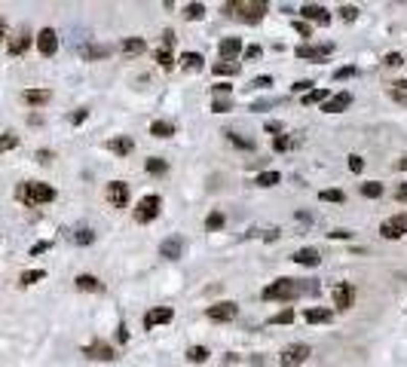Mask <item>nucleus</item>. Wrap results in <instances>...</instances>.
I'll list each match as a JSON object with an SVG mask.
<instances>
[{"label":"nucleus","instance_id":"obj_1","mask_svg":"<svg viewBox=\"0 0 407 367\" xmlns=\"http://www.w3.org/2000/svg\"><path fill=\"white\" fill-rule=\"evenodd\" d=\"M319 291V285L313 282H297V279H276L273 285H267L264 288V300H294V297H300V294H316Z\"/></svg>","mask_w":407,"mask_h":367},{"label":"nucleus","instance_id":"obj_2","mask_svg":"<svg viewBox=\"0 0 407 367\" xmlns=\"http://www.w3.org/2000/svg\"><path fill=\"white\" fill-rule=\"evenodd\" d=\"M15 199L25 205H46L55 199V190L49 184H40V181H25L15 187Z\"/></svg>","mask_w":407,"mask_h":367},{"label":"nucleus","instance_id":"obj_3","mask_svg":"<svg viewBox=\"0 0 407 367\" xmlns=\"http://www.w3.org/2000/svg\"><path fill=\"white\" fill-rule=\"evenodd\" d=\"M230 15H239V18H245V21H260L264 18V12H267V3L264 0H233V3H227L224 6Z\"/></svg>","mask_w":407,"mask_h":367},{"label":"nucleus","instance_id":"obj_4","mask_svg":"<svg viewBox=\"0 0 407 367\" xmlns=\"http://www.w3.org/2000/svg\"><path fill=\"white\" fill-rule=\"evenodd\" d=\"M309 355H313V349H309L306 343H291V346H285V349H282L279 364H282V367H297V364H303Z\"/></svg>","mask_w":407,"mask_h":367},{"label":"nucleus","instance_id":"obj_5","mask_svg":"<svg viewBox=\"0 0 407 367\" xmlns=\"http://www.w3.org/2000/svg\"><path fill=\"white\" fill-rule=\"evenodd\" d=\"M159 208H162V199L153 193V196H144L141 202H138V208H135V221L138 224H150L156 214H159Z\"/></svg>","mask_w":407,"mask_h":367},{"label":"nucleus","instance_id":"obj_6","mask_svg":"<svg viewBox=\"0 0 407 367\" xmlns=\"http://www.w3.org/2000/svg\"><path fill=\"white\" fill-rule=\"evenodd\" d=\"M352 303H355V285H352V282L334 285V306H337L340 312H346V309H352Z\"/></svg>","mask_w":407,"mask_h":367},{"label":"nucleus","instance_id":"obj_7","mask_svg":"<svg viewBox=\"0 0 407 367\" xmlns=\"http://www.w3.org/2000/svg\"><path fill=\"white\" fill-rule=\"evenodd\" d=\"M380 233H383L386 239H398V236H404L407 233V211L395 214V217H389V221H383Z\"/></svg>","mask_w":407,"mask_h":367},{"label":"nucleus","instance_id":"obj_8","mask_svg":"<svg viewBox=\"0 0 407 367\" xmlns=\"http://www.w3.org/2000/svg\"><path fill=\"white\" fill-rule=\"evenodd\" d=\"M236 315H239V306H236V303H230V300L208 306V319H211V322H233Z\"/></svg>","mask_w":407,"mask_h":367},{"label":"nucleus","instance_id":"obj_9","mask_svg":"<svg viewBox=\"0 0 407 367\" xmlns=\"http://www.w3.org/2000/svg\"><path fill=\"white\" fill-rule=\"evenodd\" d=\"M83 352H86L89 358H95V361H113V358H116L113 346H110V343H104V340H92Z\"/></svg>","mask_w":407,"mask_h":367},{"label":"nucleus","instance_id":"obj_10","mask_svg":"<svg viewBox=\"0 0 407 367\" xmlns=\"http://www.w3.org/2000/svg\"><path fill=\"white\" fill-rule=\"evenodd\" d=\"M37 49H40V55H55V49H58V34H55L52 28H43V31L37 34Z\"/></svg>","mask_w":407,"mask_h":367},{"label":"nucleus","instance_id":"obj_11","mask_svg":"<svg viewBox=\"0 0 407 367\" xmlns=\"http://www.w3.org/2000/svg\"><path fill=\"white\" fill-rule=\"evenodd\" d=\"M159 254L169 257V260H178V257L184 254V239H181V236H169V239H162Z\"/></svg>","mask_w":407,"mask_h":367},{"label":"nucleus","instance_id":"obj_12","mask_svg":"<svg viewBox=\"0 0 407 367\" xmlns=\"http://www.w3.org/2000/svg\"><path fill=\"white\" fill-rule=\"evenodd\" d=\"M172 315H175V312H172L169 306H156V309H150V312L144 315V328L150 331V328H156V325H169Z\"/></svg>","mask_w":407,"mask_h":367},{"label":"nucleus","instance_id":"obj_13","mask_svg":"<svg viewBox=\"0 0 407 367\" xmlns=\"http://www.w3.org/2000/svg\"><path fill=\"white\" fill-rule=\"evenodd\" d=\"M331 52H334L331 43H322V46H300V49H297L300 58H313V61H325Z\"/></svg>","mask_w":407,"mask_h":367},{"label":"nucleus","instance_id":"obj_14","mask_svg":"<svg viewBox=\"0 0 407 367\" xmlns=\"http://www.w3.org/2000/svg\"><path fill=\"white\" fill-rule=\"evenodd\" d=\"M349 104H352V95H349V92H337V95H331V98L322 104V110H325V113H340V110H346Z\"/></svg>","mask_w":407,"mask_h":367},{"label":"nucleus","instance_id":"obj_15","mask_svg":"<svg viewBox=\"0 0 407 367\" xmlns=\"http://www.w3.org/2000/svg\"><path fill=\"white\" fill-rule=\"evenodd\" d=\"M107 199H110V205H116V208L129 205V187H126L123 181H113V184L107 187Z\"/></svg>","mask_w":407,"mask_h":367},{"label":"nucleus","instance_id":"obj_16","mask_svg":"<svg viewBox=\"0 0 407 367\" xmlns=\"http://www.w3.org/2000/svg\"><path fill=\"white\" fill-rule=\"evenodd\" d=\"M300 12H303V18H306V21H319V25H328V21H331L328 9H325L322 3H306Z\"/></svg>","mask_w":407,"mask_h":367},{"label":"nucleus","instance_id":"obj_17","mask_svg":"<svg viewBox=\"0 0 407 367\" xmlns=\"http://www.w3.org/2000/svg\"><path fill=\"white\" fill-rule=\"evenodd\" d=\"M80 52H83L86 61H98V58H107V55L113 52V46H110V43H89V46H83Z\"/></svg>","mask_w":407,"mask_h":367},{"label":"nucleus","instance_id":"obj_18","mask_svg":"<svg viewBox=\"0 0 407 367\" xmlns=\"http://www.w3.org/2000/svg\"><path fill=\"white\" fill-rule=\"evenodd\" d=\"M218 49H221V55H224V61H233V58H236V55L242 52V40H239V37H224Z\"/></svg>","mask_w":407,"mask_h":367},{"label":"nucleus","instance_id":"obj_19","mask_svg":"<svg viewBox=\"0 0 407 367\" xmlns=\"http://www.w3.org/2000/svg\"><path fill=\"white\" fill-rule=\"evenodd\" d=\"M49 98H52L49 89H25V92H21V101L31 104V107H40V104H46Z\"/></svg>","mask_w":407,"mask_h":367},{"label":"nucleus","instance_id":"obj_20","mask_svg":"<svg viewBox=\"0 0 407 367\" xmlns=\"http://www.w3.org/2000/svg\"><path fill=\"white\" fill-rule=\"evenodd\" d=\"M28 46H31V34H28V31L21 28V31H18V34H15V37L9 40V46H6V49H9V55H21V52H25Z\"/></svg>","mask_w":407,"mask_h":367},{"label":"nucleus","instance_id":"obj_21","mask_svg":"<svg viewBox=\"0 0 407 367\" xmlns=\"http://www.w3.org/2000/svg\"><path fill=\"white\" fill-rule=\"evenodd\" d=\"M319 251L316 248H300L297 254H294V263H300V266H319Z\"/></svg>","mask_w":407,"mask_h":367},{"label":"nucleus","instance_id":"obj_22","mask_svg":"<svg viewBox=\"0 0 407 367\" xmlns=\"http://www.w3.org/2000/svg\"><path fill=\"white\" fill-rule=\"evenodd\" d=\"M331 319H334V309H322V306L306 309V322H309V325H325V322H331Z\"/></svg>","mask_w":407,"mask_h":367},{"label":"nucleus","instance_id":"obj_23","mask_svg":"<svg viewBox=\"0 0 407 367\" xmlns=\"http://www.w3.org/2000/svg\"><path fill=\"white\" fill-rule=\"evenodd\" d=\"M181 64H184V70H202V64H205V58H202L199 52H184V58H181Z\"/></svg>","mask_w":407,"mask_h":367},{"label":"nucleus","instance_id":"obj_24","mask_svg":"<svg viewBox=\"0 0 407 367\" xmlns=\"http://www.w3.org/2000/svg\"><path fill=\"white\" fill-rule=\"evenodd\" d=\"M77 288L80 291H101L104 285L95 279V276H89V273H83V276H77Z\"/></svg>","mask_w":407,"mask_h":367},{"label":"nucleus","instance_id":"obj_25","mask_svg":"<svg viewBox=\"0 0 407 367\" xmlns=\"http://www.w3.org/2000/svg\"><path fill=\"white\" fill-rule=\"evenodd\" d=\"M107 147L113 150V153H119V156H126V153H132V138H113V141H107Z\"/></svg>","mask_w":407,"mask_h":367},{"label":"nucleus","instance_id":"obj_26","mask_svg":"<svg viewBox=\"0 0 407 367\" xmlns=\"http://www.w3.org/2000/svg\"><path fill=\"white\" fill-rule=\"evenodd\" d=\"M123 52H126V55H141V52H144V40H141V37L123 40Z\"/></svg>","mask_w":407,"mask_h":367},{"label":"nucleus","instance_id":"obj_27","mask_svg":"<svg viewBox=\"0 0 407 367\" xmlns=\"http://www.w3.org/2000/svg\"><path fill=\"white\" fill-rule=\"evenodd\" d=\"M150 132H153V138H169V135H175V126L165 123V119H156V123L150 126Z\"/></svg>","mask_w":407,"mask_h":367},{"label":"nucleus","instance_id":"obj_28","mask_svg":"<svg viewBox=\"0 0 407 367\" xmlns=\"http://www.w3.org/2000/svg\"><path fill=\"white\" fill-rule=\"evenodd\" d=\"M224 135H227L230 144H236V147H242V150H254V141H251V138H242V135H236L233 129H227Z\"/></svg>","mask_w":407,"mask_h":367},{"label":"nucleus","instance_id":"obj_29","mask_svg":"<svg viewBox=\"0 0 407 367\" xmlns=\"http://www.w3.org/2000/svg\"><path fill=\"white\" fill-rule=\"evenodd\" d=\"M331 95L325 92V89H309L306 95H303V104H325Z\"/></svg>","mask_w":407,"mask_h":367},{"label":"nucleus","instance_id":"obj_30","mask_svg":"<svg viewBox=\"0 0 407 367\" xmlns=\"http://www.w3.org/2000/svg\"><path fill=\"white\" fill-rule=\"evenodd\" d=\"M147 172H150V175H165V172H169V162L159 159V156H150V159H147Z\"/></svg>","mask_w":407,"mask_h":367},{"label":"nucleus","instance_id":"obj_31","mask_svg":"<svg viewBox=\"0 0 407 367\" xmlns=\"http://www.w3.org/2000/svg\"><path fill=\"white\" fill-rule=\"evenodd\" d=\"M279 181H282L279 172H260V175H257V187H276Z\"/></svg>","mask_w":407,"mask_h":367},{"label":"nucleus","instance_id":"obj_32","mask_svg":"<svg viewBox=\"0 0 407 367\" xmlns=\"http://www.w3.org/2000/svg\"><path fill=\"white\" fill-rule=\"evenodd\" d=\"M362 196H368V199H380V196H383V184H377V181L362 184Z\"/></svg>","mask_w":407,"mask_h":367},{"label":"nucleus","instance_id":"obj_33","mask_svg":"<svg viewBox=\"0 0 407 367\" xmlns=\"http://www.w3.org/2000/svg\"><path fill=\"white\" fill-rule=\"evenodd\" d=\"M74 242H77V245H92V242H95V233H92L89 227H80V230L74 233Z\"/></svg>","mask_w":407,"mask_h":367},{"label":"nucleus","instance_id":"obj_34","mask_svg":"<svg viewBox=\"0 0 407 367\" xmlns=\"http://www.w3.org/2000/svg\"><path fill=\"white\" fill-rule=\"evenodd\" d=\"M208 355H211V352H208L205 346H190V349H187V358H190V361H196V364H202Z\"/></svg>","mask_w":407,"mask_h":367},{"label":"nucleus","instance_id":"obj_35","mask_svg":"<svg viewBox=\"0 0 407 367\" xmlns=\"http://www.w3.org/2000/svg\"><path fill=\"white\" fill-rule=\"evenodd\" d=\"M184 15H187L190 21H196V18L205 15V6H202V3H187V6H184Z\"/></svg>","mask_w":407,"mask_h":367},{"label":"nucleus","instance_id":"obj_36","mask_svg":"<svg viewBox=\"0 0 407 367\" xmlns=\"http://www.w3.org/2000/svg\"><path fill=\"white\" fill-rule=\"evenodd\" d=\"M221 227H224V214H221V211H211V214L205 217V230L214 233V230H221Z\"/></svg>","mask_w":407,"mask_h":367},{"label":"nucleus","instance_id":"obj_37","mask_svg":"<svg viewBox=\"0 0 407 367\" xmlns=\"http://www.w3.org/2000/svg\"><path fill=\"white\" fill-rule=\"evenodd\" d=\"M211 70H214V74H236L239 64H236V61H218V64H211Z\"/></svg>","mask_w":407,"mask_h":367},{"label":"nucleus","instance_id":"obj_38","mask_svg":"<svg viewBox=\"0 0 407 367\" xmlns=\"http://www.w3.org/2000/svg\"><path fill=\"white\" fill-rule=\"evenodd\" d=\"M43 276H46L43 270H28V273H21V279H18V282H21V285H34V282H40Z\"/></svg>","mask_w":407,"mask_h":367},{"label":"nucleus","instance_id":"obj_39","mask_svg":"<svg viewBox=\"0 0 407 367\" xmlns=\"http://www.w3.org/2000/svg\"><path fill=\"white\" fill-rule=\"evenodd\" d=\"M294 322V309H285V312H276L270 319V325H291Z\"/></svg>","mask_w":407,"mask_h":367},{"label":"nucleus","instance_id":"obj_40","mask_svg":"<svg viewBox=\"0 0 407 367\" xmlns=\"http://www.w3.org/2000/svg\"><path fill=\"white\" fill-rule=\"evenodd\" d=\"M12 147H18V135H12V132L0 135V153H3V150H12Z\"/></svg>","mask_w":407,"mask_h":367},{"label":"nucleus","instance_id":"obj_41","mask_svg":"<svg viewBox=\"0 0 407 367\" xmlns=\"http://www.w3.org/2000/svg\"><path fill=\"white\" fill-rule=\"evenodd\" d=\"M319 199H322V202H343V193H340V190H322Z\"/></svg>","mask_w":407,"mask_h":367},{"label":"nucleus","instance_id":"obj_42","mask_svg":"<svg viewBox=\"0 0 407 367\" xmlns=\"http://www.w3.org/2000/svg\"><path fill=\"white\" fill-rule=\"evenodd\" d=\"M156 64H159V67H165V70H169V67H172V64H175V61H172V55H169V52H165V49H159V52H156Z\"/></svg>","mask_w":407,"mask_h":367},{"label":"nucleus","instance_id":"obj_43","mask_svg":"<svg viewBox=\"0 0 407 367\" xmlns=\"http://www.w3.org/2000/svg\"><path fill=\"white\" fill-rule=\"evenodd\" d=\"M383 61H386L389 67H398V64H404V55H401V52H389Z\"/></svg>","mask_w":407,"mask_h":367},{"label":"nucleus","instance_id":"obj_44","mask_svg":"<svg viewBox=\"0 0 407 367\" xmlns=\"http://www.w3.org/2000/svg\"><path fill=\"white\" fill-rule=\"evenodd\" d=\"M211 110H214V113H227V110H230V101H227V98H218V101H211Z\"/></svg>","mask_w":407,"mask_h":367},{"label":"nucleus","instance_id":"obj_45","mask_svg":"<svg viewBox=\"0 0 407 367\" xmlns=\"http://www.w3.org/2000/svg\"><path fill=\"white\" fill-rule=\"evenodd\" d=\"M340 15H343L346 21H352V18H358V6H343V9H340Z\"/></svg>","mask_w":407,"mask_h":367},{"label":"nucleus","instance_id":"obj_46","mask_svg":"<svg viewBox=\"0 0 407 367\" xmlns=\"http://www.w3.org/2000/svg\"><path fill=\"white\" fill-rule=\"evenodd\" d=\"M349 77H355V67L349 64V67H340L337 74H334V80H349Z\"/></svg>","mask_w":407,"mask_h":367},{"label":"nucleus","instance_id":"obj_47","mask_svg":"<svg viewBox=\"0 0 407 367\" xmlns=\"http://www.w3.org/2000/svg\"><path fill=\"white\" fill-rule=\"evenodd\" d=\"M294 31H297V34H303V37H313V28H309L306 21H294Z\"/></svg>","mask_w":407,"mask_h":367},{"label":"nucleus","instance_id":"obj_48","mask_svg":"<svg viewBox=\"0 0 407 367\" xmlns=\"http://www.w3.org/2000/svg\"><path fill=\"white\" fill-rule=\"evenodd\" d=\"M273 147H276V150H279V153H282V150H288V147H291V138H282V135H279V138H276V144H273Z\"/></svg>","mask_w":407,"mask_h":367},{"label":"nucleus","instance_id":"obj_49","mask_svg":"<svg viewBox=\"0 0 407 367\" xmlns=\"http://www.w3.org/2000/svg\"><path fill=\"white\" fill-rule=\"evenodd\" d=\"M349 168H352V172H362V168H365V159H362V156H349Z\"/></svg>","mask_w":407,"mask_h":367},{"label":"nucleus","instance_id":"obj_50","mask_svg":"<svg viewBox=\"0 0 407 367\" xmlns=\"http://www.w3.org/2000/svg\"><path fill=\"white\" fill-rule=\"evenodd\" d=\"M211 92H214V95H221V98H227V95H230V86H227V83H221V86H211Z\"/></svg>","mask_w":407,"mask_h":367},{"label":"nucleus","instance_id":"obj_51","mask_svg":"<svg viewBox=\"0 0 407 367\" xmlns=\"http://www.w3.org/2000/svg\"><path fill=\"white\" fill-rule=\"evenodd\" d=\"M86 116H89V110H77V113H70V123H74V126H80Z\"/></svg>","mask_w":407,"mask_h":367},{"label":"nucleus","instance_id":"obj_52","mask_svg":"<svg viewBox=\"0 0 407 367\" xmlns=\"http://www.w3.org/2000/svg\"><path fill=\"white\" fill-rule=\"evenodd\" d=\"M309 86H313L309 80H300V83H294V92H303V95H306V92H309Z\"/></svg>","mask_w":407,"mask_h":367},{"label":"nucleus","instance_id":"obj_53","mask_svg":"<svg viewBox=\"0 0 407 367\" xmlns=\"http://www.w3.org/2000/svg\"><path fill=\"white\" fill-rule=\"evenodd\" d=\"M257 55H260V46H257V43H254V46H248V49H245V58H257Z\"/></svg>","mask_w":407,"mask_h":367},{"label":"nucleus","instance_id":"obj_54","mask_svg":"<svg viewBox=\"0 0 407 367\" xmlns=\"http://www.w3.org/2000/svg\"><path fill=\"white\" fill-rule=\"evenodd\" d=\"M37 159L40 162H52V150H37Z\"/></svg>","mask_w":407,"mask_h":367},{"label":"nucleus","instance_id":"obj_55","mask_svg":"<svg viewBox=\"0 0 407 367\" xmlns=\"http://www.w3.org/2000/svg\"><path fill=\"white\" fill-rule=\"evenodd\" d=\"M162 43H165V52H169V46L175 43V34H172V31H165V34H162Z\"/></svg>","mask_w":407,"mask_h":367},{"label":"nucleus","instance_id":"obj_56","mask_svg":"<svg viewBox=\"0 0 407 367\" xmlns=\"http://www.w3.org/2000/svg\"><path fill=\"white\" fill-rule=\"evenodd\" d=\"M43 251H49V242H40V245L31 248V254H43Z\"/></svg>","mask_w":407,"mask_h":367},{"label":"nucleus","instance_id":"obj_57","mask_svg":"<svg viewBox=\"0 0 407 367\" xmlns=\"http://www.w3.org/2000/svg\"><path fill=\"white\" fill-rule=\"evenodd\" d=\"M395 196H398V202H407V184H401V187L395 190Z\"/></svg>","mask_w":407,"mask_h":367},{"label":"nucleus","instance_id":"obj_58","mask_svg":"<svg viewBox=\"0 0 407 367\" xmlns=\"http://www.w3.org/2000/svg\"><path fill=\"white\" fill-rule=\"evenodd\" d=\"M392 98H395V101H401V104H407V92H398V89H392Z\"/></svg>","mask_w":407,"mask_h":367},{"label":"nucleus","instance_id":"obj_59","mask_svg":"<svg viewBox=\"0 0 407 367\" xmlns=\"http://www.w3.org/2000/svg\"><path fill=\"white\" fill-rule=\"evenodd\" d=\"M331 239H349V230H334Z\"/></svg>","mask_w":407,"mask_h":367},{"label":"nucleus","instance_id":"obj_60","mask_svg":"<svg viewBox=\"0 0 407 367\" xmlns=\"http://www.w3.org/2000/svg\"><path fill=\"white\" fill-rule=\"evenodd\" d=\"M270 83H273V80H270V77H257V80H254V83H251V86H270Z\"/></svg>","mask_w":407,"mask_h":367},{"label":"nucleus","instance_id":"obj_61","mask_svg":"<svg viewBox=\"0 0 407 367\" xmlns=\"http://www.w3.org/2000/svg\"><path fill=\"white\" fill-rule=\"evenodd\" d=\"M267 132H282V123H267Z\"/></svg>","mask_w":407,"mask_h":367},{"label":"nucleus","instance_id":"obj_62","mask_svg":"<svg viewBox=\"0 0 407 367\" xmlns=\"http://www.w3.org/2000/svg\"><path fill=\"white\" fill-rule=\"evenodd\" d=\"M398 168H401V172H407V156H401V159H398Z\"/></svg>","mask_w":407,"mask_h":367},{"label":"nucleus","instance_id":"obj_63","mask_svg":"<svg viewBox=\"0 0 407 367\" xmlns=\"http://www.w3.org/2000/svg\"><path fill=\"white\" fill-rule=\"evenodd\" d=\"M3 37H6V21L0 18V40H3Z\"/></svg>","mask_w":407,"mask_h":367}]
</instances>
